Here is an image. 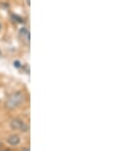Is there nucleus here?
I'll return each mask as SVG.
<instances>
[{
  "instance_id": "4",
  "label": "nucleus",
  "mask_w": 131,
  "mask_h": 151,
  "mask_svg": "<svg viewBox=\"0 0 131 151\" xmlns=\"http://www.w3.org/2000/svg\"><path fill=\"white\" fill-rule=\"evenodd\" d=\"M21 35H23V38L26 37V40L28 42V40H30V33H28V30H26V28H21Z\"/></svg>"
},
{
  "instance_id": "1",
  "label": "nucleus",
  "mask_w": 131,
  "mask_h": 151,
  "mask_svg": "<svg viewBox=\"0 0 131 151\" xmlns=\"http://www.w3.org/2000/svg\"><path fill=\"white\" fill-rule=\"evenodd\" d=\"M24 93L23 91H15L12 94L8 96V99L5 101V108L7 110H14V108H19V106L24 101Z\"/></svg>"
},
{
  "instance_id": "7",
  "label": "nucleus",
  "mask_w": 131,
  "mask_h": 151,
  "mask_svg": "<svg viewBox=\"0 0 131 151\" xmlns=\"http://www.w3.org/2000/svg\"><path fill=\"white\" fill-rule=\"evenodd\" d=\"M2 146V143H1V141H0V147H1Z\"/></svg>"
},
{
  "instance_id": "8",
  "label": "nucleus",
  "mask_w": 131,
  "mask_h": 151,
  "mask_svg": "<svg viewBox=\"0 0 131 151\" xmlns=\"http://www.w3.org/2000/svg\"><path fill=\"white\" fill-rule=\"evenodd\" d=\"M2 151H9V150H7V149H5V150H2Z\"/></svg>"
},
{
  "instance_id": "6",
  "label": "nucleus",
  "mask_w": 131,
  "mask_h": 151,
  "mask_svg": "<svg viewBox=\"0 0 131 151\" xmlns=\"http://www.w3.org/2000/svg\"><path fill=\"white\" fill-rule=\"evenodd\" d=\"M21 151H30V148H23V149H21Z\"/></svg>"
},
{
  "instance_id": "2",
  "label": "nucleus",
  "mask_w": 131,
  "mask_h": 151,
  "mask_svg": "<svg viewBox=\"0 0 131 151\" xmlns=\"http://www.w3.org/2000/svg\"><path fill=\"white\" fill-rule=\"evenodd\" d=\"M10 128L12 130L15 131H21V132H28L30 130L28 124H26V122H23L19 118H14L10 121Z\"/></svg>"
},
{
  "instance_id": "3",
  "label": "nucleus",
  "mask_w": 131,
  "mask_h": 151,
  "mask_svg": "<svg viewBox=\"0 0 131 151\" xmlns=\"http://www.w3.org/2000/svg\"><path fill=\"white\" fill-rule=\"evenodd\" d=\"M6 142L11 146H16L21 143V137L16 134L10 135V136H8L7 138H6Z\"/></svg>"
},
{
  "instance_id": "5",
  "label": "nucleus",
  "mask_w": 131,
  "mask_h": 151,
  "mask_svg": "<svg viewBox=\"0 0 131 151\" xmlns=\"http://www.w3.org/2000/svg\"><path fill=\"white\" fill-rule=\"evenodd\" d=\"M13 65H14V67H16V68L21 67V63H19V61H14V62H13Z\"/></svg>"
}]
</instances>
